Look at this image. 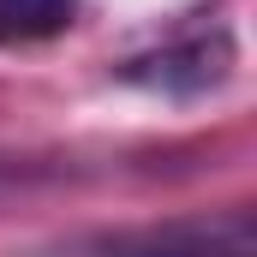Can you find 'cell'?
I'll list each match as a JSON object with an SVG mask.
<instances>
[{"instance_id": "6da1fadb", "label": "cell", "mask_w": 257, "mask_h": 257, "mask_svg": "<svg viewBox=\"0 0 257 257\" xmlns=\"http://www.w3.org/2000/svg\"><path fill=\"white\" fill-rule=\"evenodd\" d=\"M227 66H233L227 36H192V42H174V48H162V54H150V60H132L126 78L132 84H150V90H180V96H186V90L221 84Z\"/></svg>"}, {"instance_id": "7a4b0ae2", "label": "cell", "mask_w": 257, "mask_h": 257, "mask_svg": "<svg viewBox=\"0 0 257 257\" xmlns=\"http://www.w3.org/2000/svg\"><path fill=\"white\" fill-rule=\"evenodd\" d=\"M78 24V0H0V48L54 42Z\"/></svg>"}]
</instances>
